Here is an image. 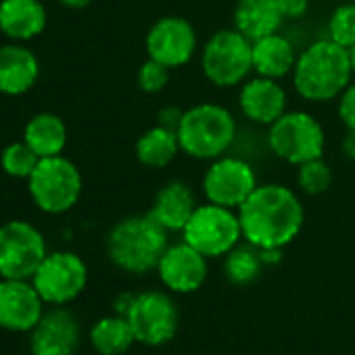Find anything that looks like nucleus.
Instances as JSON below:
<instances>
[{
	"label": "nucleus",
	"mask_w": 355,
	"mask_h": 355,
	"mask_svg": "<svg viewBox=\"0 0 355 355\" xmlns=\"http://www.w3.org/2000/svg\"><path fill=\"white\" fill-rule=\"evenodd\" d=\"M236 214L243 239L257 249H284L299 236L305 220L297 193L278 182L257 184Z\"/></svg>",
	"instance_id": "nucleus-1"
},
{
	"label": "nucleus",
	"mask_w": 355,
	"mask_h": 355,
	"mask_svg": "<svg viewBox=\"0 0 355 355\" xmlns=\"http://www.w3.org/2000/svg\"><path fill=\"white\" fill-rule=\"evenodd\" d=\"M351 53L330 38L305 46L291 73L295 92L307 103H328L353 82Z\"/></svg>",
	"instance_id": "nucleus-2"
},
{
	"label": "nucleus",
	"mask_w": 355,
	"mask_h": 355,
	"mask_svg": "<svg viewBox=\"0 0 355 355\" xmlns=\"http://www.w3.org/2000/svg\"><path fill=\"white\" fill-rule=\"evenodd\" d=\"M107 255L111 263L128 274H146L157 270L167 243V230L150 216H128L107 234Z\"/></svg>",
	"instance_id": "nucleus-3"
},
{
	"label": "nucleus",
	"mask_w": 355,
	"mask_h": 355,
	"mask_svg": "<svg viewBox=\"0 0 355 355\" xmlns=\"http://www.w3.org/2000/svg\"><path fill=\"white\" fill-rule=\"evenodd\" d=\"M236 119L220 103H197L182 113L175 134L187 157L214 161L228 153L236 140Z\"/></svg>",
	"instance_id": "nucleus-4"
},
{
	"label": "nucleus",
	"mask_w": 355,
	"mask_h": 355,
	"mask_svg": "<svg viewBox=\"0 0 355 355\" xmlns=\"http://www.w3.org/2000/svg\"><path fill=\"white\" fill-rule=\"evenodd\" d=\"M201 71L216 88H234L253 71V42L234 28L214 32L201 53Z\"/></svg>",
	"instance_id": "nucleus-5"
},
{
	"label": "nucleus",
	"mask_w": 355,
	"mask_h": 355,
	"mask_svg": "<svg viewBox=\"0 0 355 355\" xmlns=\"http://www.w3.org/2000/svg\"><path fill=\"white\" fill-rule=\"evenodd\" d=\"M82 173L73 161L63 155L44 157L28 178V191L36 207L59 216L76 207L82 197Z\"/></svg>",
	"instance_id": "nucleus-6"
},
{
	"label": "nucleus",
	"mask_w": 355,
	"mask_h": 355,
	"mask_svg": "<svg viewBox=\"0 0 355 355\" xmlns=\"http://www.w3.org/2000/svg\"><path fill=\"white\" fill-rule=\"evenodd\" d=\"M268 146L278 159L297 167L324 155L326 134L311 113L286 111L268 128Z\"/></svg>",
	"instance_id": "nucleus-7"
},
{
	"label": "nucleus",
	"mask_w": 355,
	"mask_h": 355,
	"mask_svg": "<svg viewBox=\"0 0 355 355\" xmlns=\"http://www.w3.org/2000/svg\"><path fill=\"white\" fill-rule=\"evenodd\" d=\"M184 243L209 257L228 255L243 239L241 220L236 209L203 203L195 209L182 230Z\"/></svg>",
	"instance_id": "nucleus-8"
},
{
	"label": "nucleus",
	"mask_w": 355,
	"mask_h": 355,
	"mask_svg": "<svg viewBox=\"0 0 355 355\" xmlns=\"http://www.w3.org/2000/svg\"><path fill=\"white\" fill-rule=\"evenodd\" d=\"M49 255L42 232L24 220L0 226V278L32 280Z\"/></svg>",
	"instance_id": "nucleus-9"
},
{
	"label": "nucleus",
	"mask_w": 355,
	"mask_h": 355,
	"mask_svg": "<svg viewBox=\"0 0 355 355\" xmlns=\"http://www.w3.org/2000/svg\"><path fill=\"white\" fill-rule=\"evenodd\" d=\"M257 173L249 161L232 155H222L209 161V167L203 173L201 189L207 203L239 209L257 189Z\"/></svg>",
	"instance_id": "nucleus-10"
},
{
	"label": "nucleus",
	"mask_w": 355,
	"mask_h": 355,
	"mask_svg": "<svg viewBox=\"0 0 355 355\" xmlns=\"http://www.w3.org/2000/svg\"><path fill=\"white\" fill-rule=\"evenodd\" d=\"M88 282V268L78 253L55 251L44 257L32 284L46 305H67L82 295Z\"/></svg>",
	"instance_id": "nucleus-11"
},
{
	"label": "nucleus",
	"mask_w": 355,
	"mask_h": 355,
	"mask_svg": "<svg viewBox=\"0 0 355 355\" xmlns=\"http://www.w3.org/2000/svg\"><path fill=\"white\" fill-rule=\"evenodd\" d=\"M132 332L136 336V343L157 347L175 336L178 322V307L173 299H169L165 293L159 291H146L140 295H134V301L125 313Z\"/></svg>",
	"instance_id": "nucleus-12"
},
{
	"label": "nucleus",
	"mask_w": 355,
	"mask_h": 355,
	"mask_svg": "<svg viewBox=\"0 0 355 355\" xmlns=\"http://www.w3.org/2000/svg\"><path fill=\"white\" fill-rule=\"evenodd\" d=\"M199 46L195 26L180 15H165L157 19L144 38L148 59H155L169 69L184 67L193 61Z\"/></svg>",
	"instance_id": "nucleus-13"
},
{
	"label": "nucleus",
	"mask_w": 355,
	"mask_h": 355,
	"mask_svg": "<svg viewBox=\"0 0 355 355\" xmlns=\"http://www.w3.org/2000/svg\"><path fill=\"white\" fill-rule=\"evenodd\" d=\"M44 301L32 280L0 278V328L15 334L32 332L44 313Z\"/></svg>",
	"instance_id": "nucleus-14"
},
{
	"label": "nucleus",
	"mask_w": 355,
	"mask_h": 355,
	"mask_svg": "<svg viewBox=\"0 0 355 355\" xmlns=\"http://www.w3.org/2000/svg\"><path fill=\"white\" fill-rule=\"evenodd\" d=\"M78 347L80 322L65 305H53V309L44 311L30 332L32 355H76Z\"/></svg>",
	"instance_id": "nucleus-15"
},
{
	"label": "nucleus",
	"mask_w": 355,
	"mask_h": 355,
	"mask_svg": "<svg viewBox=\"0 0 355 355\" xmlns=\"http://www.w3.org/2000/svg\"><path fill=\"white\" fill-rule=\"evenodd\" d=\"M157 272L171 293H195L207 278V257L182 241L165 249Z\"/></svg>",
	"instance_id": "nucleus-16"
},
{
	"label": "nucleus",
	"mask_w": 355,
	"mask_h": 355,
	"mask_svg": "<svg viewBox=\"0 0 355 355\" xmlns=\"http://www.w3.org/2000/svg\"><path fill=\"white\" fill-rule=\"evenodd\" d=\"M239 107L249 121L270 128L288 111V96L278 80L255 76L241 84Z\"/></svg>",
	"instance_id": "nucleus-17"
},
{
	"label": "nucleus",
	"mask_w": 355,
	"mask_h": 355,
	"mask_svg": "<svg viewBox=\"0 0 355 355\" xmlns=\"http://www.w3.org/2000/svg\"><path fill=\"white\" fill-rule=\"evenodd\" d=\"M197 207L199 205L193 189L182 180H171L159 189L148 214L167 232H182Z\"/></svg>",
	"instance_id": "nucleus-18"
},
{
	"label": "nucleus",
	"mask_w": 355,
	"mask_h": 355,
	"mask_svg": "<svg viewBox=\"0 0 355 355\" xmlns=\"http://www.w3.org/2000/svg\"><path fill=\"white\" fill-rule=\"evenodd\" d=\"M38 78L40 61L30 49L21 44L0 46V92L9 96L26 94Z\"/></svg>",
	"instance_id": "nucleus-19"
},
{
	"label": "nucleus",
	"mask_w": 355,
	"mask_h": 355,
	"mask_svg": "<svg viewBox=\"0 0 355 355\" xmlns=\"http://www.w3.org/2000/svg\"><path fill=\"white\" fill-rule=\"evenodd\" d=\"M46 28L42 0H0V32L7 38L26 42L40 36Z\"/></svg>",
	"instance_id": "nucleus-20"
},
{
	"label": "nucleus",
	"mask_w": 355,
	"mask_h": 355,
	"mask_svg": "<svg viewBox=\"0 0 355 355\" xmlns=\"http://www.w3.org/2000/svg\"><path fill=\"white\" fill-rule=\"evenodd\" d=\"M284 17L276 0H239L232 11V28L251 42L280 32Z\"/></svg>",
	"instance_id": "nucleus-21"
},
{
	"label": "nucleus",
	"mask_w": 355,
	"mask_h": 355,
	"mask_svg": "<svg viewBox=\"0 0 355 355\" xmlns=\"http://www.w3.org/2000/svg\"><path fill=\"white\" fill-rule=\"evenodd\" d=\"M299 53L280 32L253 42V71L263 78L282 80L293 73Z\"/></svg>",
	"instance_id": "nucleus-22"
},
{
	"label": "nucleus",
	"mask_w": 355,
	"mask_h": 355,
	"mask_svg": "<svg viewBox=\"0 0 355 355\" xmlns=\"http://www.w3.org/2000/svg\"><path fill=\"white\" fill-rule=\"evenodd\" d=\"M134 153L140 165L148 169H163L178 157V153H182V148L175 130L157 123L138 136Z\"/></svg>",
	"instance_id": "nucleus-23"
},
{
	"label": "nucleus",
	"mask_w": 355,
	"mask_h": 355,
	"mask_svg": "<svg viewBox=\"0 0 355 355\" xmlns=\"http://www.w3.org/2000/svg\"><path fill=\"white\" fill-rule=\"evenodd\" d=\"M24 140L32 146V150L40 159L55 157L65 150L67 125L55 113H38L28 121L24 130Z\"/></svg>",
	"instance_id": "nucleus-24"
},
{
	"label": "nucleus",
	"mask_w": 355,
	"mask_h": 355,
	"mask_svg": "<svg viewBox=\"0 0 355 355\" xmlns=\"http://www.w3.org/2000/svg\"><path fill=\"white\" fill-rule=\"evenodd\" d=\"M136 336L125 315H105L90 328V345L101 355H121L134 345Z\"/></svg>",
	"instance_id": "nucleus-25"
},
{
	"label": "nucleus",
	"mask_w": 355,
	"mask_h": 355,
	"mask_svg": "<svg viewBox=\"0 0 355 355\" xmlns=\"http://www.w3.org/2000/svg\"><path fill=\"white\" fill-rule=\"evenodd\" d=\"M263 259L257 247L253 245H236L224 261V274L228 278V282L236 284V286H245L251 284L259 278L261 270H263Z\"/></svg>",
	"instance_id": "nucleus-26"
},
{
	"label": "nucleus",
	"mask_w": 355,
	"mask_h": 355,
	"mask_svg": "<svg viewBox=\"0 0 355 355\" xmlns=\"http://www.w3.org/2000/svg\"><path fill=\"white\" fill-rule=\"evenodd\" d=\"M332 167L324 161V157L297 165V187L305 195H324L332 187Z\"/></svg>",
	"instance_id": "nucleus-27"
},
{
	"label": "nucleus",
	"mask_w": 355,
	"mask_h": 355,
	"mask_svg": "<svg viewBox=\"0 0 355 355\" xmlns=\"http://www.w3.org/2000/svg\"><path fill=\"white\" fill-rule=\"evenodd\" d=\"M38 161L40 157L32 150V146L26 140L9 144L3 150V157H0V165H3L5 173H9L11 178H26V180L36 169Z\"/></svg>",
	"instance_id": "nucleus-28"
},
{
	"label": "nucleus",
	"mask_w": 355,
	"mask_h": 355,
	"mask_svg": "<svg viewBox=\"0 0 355 355\" xmlns=\"http://www.w3.org/2000/svg\"><path fill=\"white\" fill-rule=\"evenodd\" d=\"M326 32L332 42L351 51L355 46V3L340 5L332 11Z\"/></svg>",
	"instance_id": "nucleus-29"
},
{
	"label": "nucleus",
	"mask_w": 355,
	"mask_h": 355,
	"mask_svg": "<svg viewBox=\"0 0 355 355\" xmlns=\"http://www.w3.org/2000/svg\"><path fill=\"white\" fill-rule=\"evenodd\" d=\"M171 78V69L155 59H146L138 69V86L146 94H159L167 88Z\"/></svg>",
	"instance_id": "nucleus-30"
},
{
	"label": "nucleus",
	"mask_w": 355,
	"mask_h": 355,
	"mask_svg": "<svg viewBox=\"0 0 355 355\" xmlns=\"http://www.w3.org/2000/svg\"><path fill=\"white\" fill-rule=\"evenodd\" d=\"M336 113L347 130H355V80L340 92L336 103Z\"/></svg>",
	"instance_id": "nucleus-31"
},
{
	"label": "nucleus",
	"mask_w": 355,
	"mask_h": 355,
	"mask_svg": "<svg viewBox=\"0 0 355 355\" xmlns=\"http://www.w3.org/2000/svg\"><path fill=\"white\" fill-rule=\"evenodd\" d=\"M276 5L282 13L284 21H297L307 15L311 0H276Z\"/></svg>",
	"instance_id": "nucleus-32"
},
{
	"label": "nucleus",
	"mask_w": 355,
	"mask_h": 355,
	"mask_svg": "<svg viewBox=\"0 0 355 355\" xmlns=\"http://www.w3.org/2000/svg\"><path fill=\"white\" fill-rule=\"evenodd\" d=\"M182 109L178 107H163L157 115V121L159 125H165V128H171V130H178V125H180V119H182Z\"/></svg>",
	"instance_id": "nucleus-33"
},
{
	"label": "nucleus",
	"mask_w": 355,
	"mask_h": 355,
	"mask_svg": "<svg viewBox=\"0 0 355 355\" xmlns=\"http://www.w3.org/2000/svg\"><path fill=\"white\" fill-rule=\"evenodd\" d=\"M343 153L347 159L355 161V130H347L343 138Z\"/></svg>",
	"instance_id": "nucleus-34"
},
{
	"label": "nucleus",
	"mask_w": 355,
	"mask_h": 355,
	"mask_svg": "<svg viewBox=\"0 0 355 355\" xmlns=\"http://www.w3.org/2000/svg\"><path fill=\"white\" fill-rule=\"evenodd\" d=\"M259 253H261V259H263V263L268 266V263H278L280 259H282V249H259Z\"/></svg>",
	"instance_id": "nucleus-35"
},
{
	"label": "nucleus",
	"mask_w": 355,
	"mask_h": 355,
	"mask_svg": "<svg viewBox=\"0 0 355 355\" xmlns=\"http://www.w3.org/2000/svg\"><path fill=\"white\" fill-rule=\"evenodd\" d=\"M59 3L67 9H86L92 5V0H59Z\"/></svg>",
	"instance_id": "nucleus-36"
},
{
	"label": "nucleus",
	"mask_w": 355,
	"mask_h": 355,
	"mask_svg": "<svg viewBox=\"0 0 355 355\" xmlns=\"http://www.w3.org/2000/svg\"><path fill=\"white\" fill-rule=\"evenodd\" d=\"M349 53H351V65H353V76H355V46Z\"/></svg>",
	"instance_id": "nucleus-37"
},
{
	"label": "nucleus",
	"mask_w": 355,
	"mask_h": 355,
	"mask_svg": "<svg viewBox=\"0 0 355 355\" xmlns=\"http://www.w3.org/2000/svg\"><path fill=\"white\" fill-rule=\"evenodd\" d=\"M42 3H44V0H42Z\"/></svg>",
	"instance_id": "nucleus-38"
}]
</instances>
